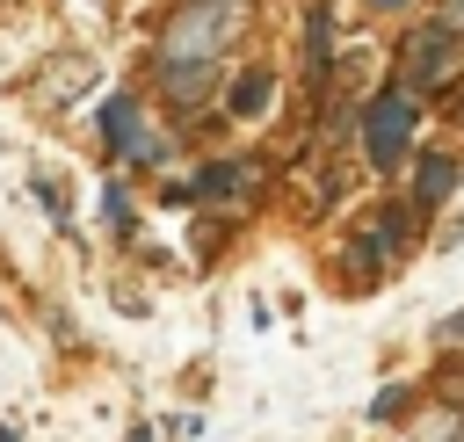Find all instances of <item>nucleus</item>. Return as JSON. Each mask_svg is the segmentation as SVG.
Instances as JSON below:
<instances>
[{
  "label": "nucleus",
  "instance_id": "13",
  "mask_svg": "<svg viewBox=\"0 0 464 442\" xmlns=\"http://www.w3.org/2000/svg\"><path fill=\"white\" fill-rule=\"evenodd\" d=\"M442 29H457V36H464V0H442Z\"/></svg>",
  "mask_w": 464,
  "mask_h": 442
},
{
  "label": "nucleus",
  "instance_id": "14",
  "mask_svg": "<svg viewBox=\"0 0 464 442\" xmlns=\"http://www.w3.org/2000/svg\"><path fill=\"white\" fill-rule=\"evenodd\" d=\"M457 333H464V312H457V319H442V341H457Z\"/></svg>",
  "mask_w": 464,
  "mask_h": 442
},
{
  "label": "nucleus",
  "instance_id": "8",
  "mask_svg": "<svg viewBox=\"0 0 464 442\" xmlns=\"http://www.w3.org/2000/svg\"><path fill=\"white\" fill-rule=\"evenodd\" d=\"M160 87H167V101H174V109H196V101L218 87V65H167V72H160Z\"/></svg>",
  "mask_w": 464,
  "mask_h": 442
},
{
  "label": "nucleus",
  "instance_id": "9",
  "mask_svg": "<svg viewBox=\"0 0 464 442\" xmlns=\"http://www.w3.org/2000/svg\"><path fill=\"white\" fill-rule=\"evenodd\" d=\"M268 101H276V72H268V65H246V72L232 80V94H225L232 116H261Z\"/></svg>",
  "mask_w": 464,
  "mask_h": 442
},
{
  "label": "nucleus",
  "instance_id": "5",
  "mask_svg": "<svg viewBox=\"0 0 464 442\" xmlns=\"http://www.w3.org/2000/svg\"><path fill=\"white\" fill-rule=\"evenodd\" d=\"M87 87H94V58H87V51H51L44 72L29 80V101H36V109H72Z\"/></svg>",
  "mask_w": 464,
  "mask_h": 442
},
{
  "label": "nucleus",
  "instance_id": "10",
  "mask_svg": "<svg viewBox=\"0 0 464 442\" xmlns=\"http://www.w3.org/2000/svg\"><path fill=\"white\" fill-rule=\"evenodd\" d=\"M304 51H312V72H326V51H334V14L312 7V29H304Z\"/></svg>",
  "mask_w": 464,
  "mask_h": 442
},
{
  "label": "nucleus",
  "instance_id": "15",
  "mask_svg": "<svg viewBox=\"0 0 464 442\" xmlns=\"http://www.w3.org/2000/svg\"><path fill=\"white\" fill-rule=\"evenodd\" d=\"M377 7H406V0H377Z\"/></svg>",
  "mask_w": 464,
  "mask_h": 442
},
{
  "label": "nucleus",
  "instance_id": "11",
  "mask_svg": "<svg viewBox=\"0 0 464 442\" xmlns=\"http://www.w3.org/2000/svg\"><path fill=\"white\" fill-rule=\"evenodd\" d=\"M102 217H109L116 232H130V196H123V181H109V188H102Z\"/></svg>",
  "mask_w": 464,
  "mask_h": 442
},
{
  "label": "nucleus",
  "instance_id": "12",
  "mask_svg": "<svg viewBox=\"0 0 464 442\" xmlns=\"http://www.w3.org/2000/svg\"><path fill=\"white\" fill-rule=\"evenodd\" d=\"M36 196H44V210H51V217H58V225H65V188H58V181H51V174H36Z\"/></svg>",
  "mask_w": 464,
  "mask_h": 442
},
{
  "label": "nucleus",
  "instance_id": "4",
  "mask_svg": "<svg viewBox=\"0 0 464 442\" xmlns=\"http://www.w3.org/2000/svg\"><path fill=\"white\" fill-rule=\"evenodd\" d=\"M102 145H109V159H123V167H160V159H167V138L138 116V94H109V101H102Z\"/></svg>",
  "mask_w": 464,
  "mask_h": 442
},
{
  "label": "nucleus",
  "instance_id": "1",
  "mask_svg": "<svg viewBox=\"0 0 464 442\" xmlns=\"http://www.w3.org/2000/svg\"><path fill=\"white\" fill-rule=\"evenodd\" d=\"M246 29V0H181L160 29V72L167 65H218L232 51V36Z\"/></svg>",
  "mask_w": 464,
  "mask_h": 442
},
{
  "label": "nucleus",
  "instance_id": "6",
  "mask_svg": "<svg viewBox=\"0 0 464 442\" xmlns=\"http://www.w3.org/2000/svg\"><path fill=\"white\" fill-rule=\"evenodd\" d=\"M254 181H261V167H254V159H210V167H203V174H196V181H188L181 196H203V203H225V196H246Z\"/></svg>",
  "mask_w": 464,
  "mask_h": 442
},
{
  "label": "nucleus",
  "instance_id": "2",
  "mask_svg": "<svg viewBox=\"0 0 464 442\" xmlns=\"http://www.w3.org/2000/svg\"><path fill=\"white\" fill-rule=\"evenodd\" d=\"M399 72H406V87H420V94L450 87V80L464 72V36H457V29H442V22L406 29V43H399Z\"/></svg>",
  "mask_w": 464,
  "mask_h": 442
},
{
  "label": "nucleus",
  "instance_id": "3",
  "mask_svg": "<svg viewBox=\"0 0 464 442\" xmlns=\"http://www.w3.org/2000/svg\"><path fill=\"white\" fill-rule=\"evenodd\" d=\"M413 123H420V109H413V94L406 87H384L370 109H362V152H370V167H399L406 159V138H413Z\"/></svg>",
  "mask_w": 464,
  "mask_h": 442
},
{
  "label": "nucleus",
  "instance_id": "7",
  "mask_svg": "<svg viewBox=\"0 0 464 442\" xmlns=\"http://www.w3.org/2000/svg\"><path fill=\"white\" fill-rule=\"evenodd\" d=\"M450 188H457V159H450V152H420V167H413V196H420V210L450 203Z\"/></svg>",
  "mask_w": 464,
  "mask_h": 442
}]
</instances>
